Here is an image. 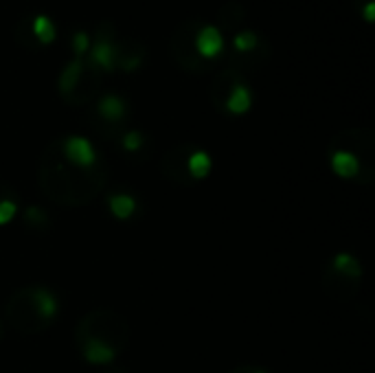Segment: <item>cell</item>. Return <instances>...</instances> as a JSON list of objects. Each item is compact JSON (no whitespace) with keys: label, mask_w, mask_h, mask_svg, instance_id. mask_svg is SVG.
I'll return each instance as SVG.
<instances>
[{"label":"cell","mask_w":375,"mask_h":373,"mask_svg":"<svg viewBox=\"0 0 375 373\" xmlns=\"http://www.w3.org/2000/svg\"><path fill=\"white\" fill-rule=\"evenodd\" d=\"M108 176L110 169L106 160L84 165V162L68 158L59 147V141L44 149L38 165V185L42 193L62 206L90 204L106 189Z\"/></svg>","instance_id":"6da1fadb"},{"label":"cell","mask_w":375,"mask_h":373,"mask_svg":"<svg viewBox=\"0 0 375 373\" xmlns=\"http://www.w3.org/2000/svg\"><path fill=\"white\" fill-rule=\"evenodd\" d=\"M75 340L82 356L93 365H110L130 340L128 321L114 310L99 307L88 312L75 327Z\"/></svg>","instance_id":"7a4b0ae2"},{"label":"cell","mask_w":375,"mask_h":373,"mask_svg":"<svg viewBox=\"0 0 375 373\" xmlns=\"http://www.w3.org/2000/svg\"><path fill=\"white\" fill-rule=\"evenodd\" d=\"M59 310L57 296L44 286H26L16 290L5 305L7 323L20 334H40L55 321Z\"/></svg>","instance_id":"3957f363"},{"label":"cell","mask_w":375,"mask_h":373,"mask_svg":"<svg viewBox=\"0 0 375 373\" xmlns=\"http://www.w3.org/2000/svg\"><path fill=\"white\" fill-rule=\"evenodd\" d=\"M329 162L336 176L362 185L373 183V134L369 130H347L329 147Z\"/></svg>","instance_id":"277c9868"},{"label":"cell","mask_w":375,"mask_h":373,"mask_svg":"<svg viewBox=\"0 0 375 373\" xmlns=\"http://www.w3.org/2000/svg\"><path fill=\"white\" fill-rule=\"evenodd\" d=\"M162 174L176 185H196L211 174V156L196 145H176L162 160Z\"/></svg>","instance_id":"5b68a950"},{"label":"cell","mask_w":375,"mask_h":373,"mask_svg":"<svg viewBox=\"0 0 375 373\" xmlns=\"http://www.w3.org/2000/svg\"><path fill=\"white\" fill-rule=\"evenodd\" d=\"M360 279H362L360 261L349 252H340L323 271V290L336 301H351L358 294Z\"/></svg>","instance_id":"8992f818"},{"label":"cell","mask_w":375,"mask_h":373,"mask_svg":"<svg viewBox=\"0 0 375 373\" xmlns=\"http://www.w3.org/2000/svg\"><path fill=\"white\" fill-rule=\"evenodd\" d=\"M90 57L88 62L93 68H99V70H114L116 68V55H118V49L114 47L112 38H108L106 33H99V38L95 40V44H90Z\"/></svg>","instance_id":"52a82bcc"},{"label":"cell","mask_w":375,"mask_h":373,"mask_svg":"<svg viewBox=\"0 0 375 373\" xmlns=\"http://www.w3.org/2000/svg\"><path fill=\"white\" fill-rule=\"evenodd\" d=\"M196 53L204 59H213L224 51V36L215 24H204L196 33Z\"/></svg>","instance_id":"ba28073f"},{"label":"cell","mask_w":375,"mask_h":373,"mask_svg":"<svg viewBox=\"0 0 375 373\" xmlns=\"http://www.w3.org/2000/svg\"><path fill=\"white\" fill-rule=\"evenodd\" d=\"M222 103H224V110L231 112V114H246L250 110V106H252L250 88L242 79L233 82L231 88H229V93L224 95Z\"/></svg>","instance_id":"9c48e42d"},{"label":"cell","mask_w":375,"mask_h":373,"mask_svg":"<svg viewBox=\"0 0 375 373\" xmlns=\"http://www.w3.org/2000/svg\"><path fill=\"white\" fill-rule=\"evenodd\" d=\"M84 62L82 59H72L68 62L59 75V93H62L68 101H72V97L77 95V88L82 86V75H84Z\"/></svg>","instance_id":"30bf717a"},{"label":"cell","mask_w":375,"mask_h":373,"mask_svg":"<svg viewBox=\"0 0 375 373\" xmlns=\"http://www.w3.org/2000/svg\"><path fill=\"white\" fill-rule=\"evenodd\" d=\"M97 112H99V116L103 119V121L118 123V121H123V119H125L128 106H125V101L118 95H106V97L99 99Z\"/></svg>","instance_id":"8fae6325"},{"label":"cell","mask_w":375,"mask_h":373,"mask_svg":"<svg viewBox=\"0 0 375 373\" xmlns=\"http://www.w3.org/2000/svg\"><path fill=\"white\" fill-rule=\"evenodd\" d=\"M108 206L118 220H130L137 213L139 202L130 193H112V196H108Z\"/></svg>","instance_id":"7c38bea8"},{"label":"cell","mask_w":375,"mask_h":373,"mask_svg":"<svg viewBox=\"0 0 375 373\" xmlns=\"http://www.w3.org/2000/svg\"><path fill=\"white\" fill-rule=\"evenodd\" d=\"M18 213V198L16 191H13L9 185L0 183V227L7 222H11Z\"/></svg>","instance_id":"4fadbf2b"},{"label":"cell","mask_w":375,"mask_h":373,"mask_svg":"<svg viewBox=\"0 0 375 373\" xmlns=\"http://www.w3.org/2000/svg\"><path fill=\"white\" fill-rule=\"evenodd\" d=\"M33 36L38 38L40 44H53L55 38H57V31H55V24L49 16H44V13H40V16L33 18Z\"/></svg>","instance_id":"5bb4252c"},{"label":"cell","mask_w":375,"mask_h":373,"mask_svg":"<svg viewBox=\"0 0 375 373\" xmlns=\"http://www.w3.org/2000/svg\"><path fill=\"white\" fill-rule=\"evenodd\" d=\"M257 47H259V38L252 31H239L233 38V49L237 53H252Z\"/></svg>","instance_id":"9a60e30c"},{"label":"cell","mask_w":375,"mask_h":373,"mask_svg":"<svg viewBox=\"0 0 375 373\" xmlns=\"http://www.w3.org/2000/svg\"><path fill=\"white\" fill-rule=\"evenodd\" d=\"M24 220H26L29 227H33V229H38V231L49 229V218H47V213H44L42 208H38V206H29L26 211H24Z\"/></svg>","instance_id":"2e32d148"},{"label":"cell","mask_w":375,"mask_h":373,"mask_svg":"<svg viewBox=\"0 0 375 373\" xmlns=\"http://www.w3.org/2000/svg\"><path fill=\"white\" fill-rule=\"evenodd\" d=\"M90 36L88 31H75L72 33V53H75V59H82L88 51H90Z\"/></svg>","instance_id":"e0dca14e"},{"label":"cell","mask_w":375,"mask_h":373,"mask_svg":"<svg viewBox=\"0 0 375 373\" xmlns=\"http://www.w3.org/2000/svg\"><path fill=\"white\" fill-rule=\"evenodd\" d=\"M143 143H145V137L139 130H128L121 137V145H123L125 152H137V149L143 147Z\"/></svg>","instance_id":"ac0fdd59"},{"label":"cell","mask_w":375,"mask_h":373,"mask_svg":"<svg viewBox=\"0 0 375 373\" xmlns=\"http://www.w3.org/2000/svg\"><path fill=\"white\" fill-rule=\"evenodd\" d=\"M229 373H266L263 369H259V367H252V365H242V367H235V369H231Z\"/></svg>","instance_id":"d6986e66"},{"label":"cell","mask_w":375,"mask_h":373,"mask_svg":"<svg viewBox=\"0 0 375 373\" xmlns=\"http://www.w3.org/2000/svg\"><path fill=\"white\" fill-rule=\"evenodd\" d=\"M362 16H365V20H367V22H373V20H375V3H373V0H369V3L365 5V9H362Z\"/></svg>","instance_id":"ffe728a7"}]
</instances>
